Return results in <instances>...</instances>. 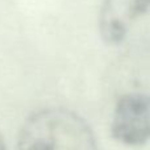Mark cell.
<instances>
[{"mask_svg":"<svg viewBox=\"0 0 150 150\" xmlns=\"http://www.w3.org/2000/svg\"><path fill=\"white\" fill-rule=\"evenodd\" d=\"M16 150H100L90 125L75 112L45 108L21 127Z\"/></svg>","mask_w":150,"mask_h":150,"instance_id":"1","label":"cell"},{"mask_svg":"<svg viewBox=\"0 0 150 150\" xmlns=\"http://www.w3.org/2000/svg\"><path fill=\"white\" fill-rule=\"evenodd\" d=\"M111 133L128 146L150 141V92L133 91L119 96L113 109Z\"/></svg>","mask_w":150,"mask_h":150,"instance_id":"2","label":"cell"},{"mask_svg":"<svg viewBox=\"0 0 150 150\" xmlns=\"http://www.w3.org/2000/svg\"><path fill=\"white\" fill-rule=\"evenodd\" d=\"M150 13V0H103L99 30L104 42L117 46L125 42L134 25Z\"/></svg>","mask_w":150,"mask_h":150,"instance_id":"3","label":"cell"},{"mask_svg":"<svg viewBox=\"0 0 150 150\" xmlns=\"http://www.w3.org/2000/svg\"><path fill=\"white\" fill-rule=\"evenodd\" d=\"M0 150H7V146H5V142L3 140L1 134H0Z\"/></svg>","mask_w":150,"mask_h":150,"instance_id":"4","label":"cell"}]
</instances>
